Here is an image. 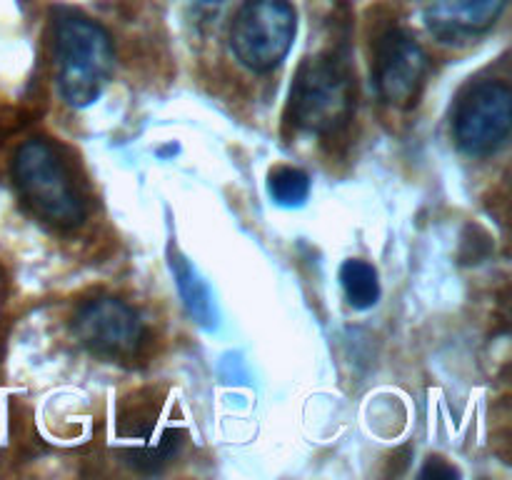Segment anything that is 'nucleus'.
Here are the masks:
<instances>
[{
    "label": "nucleus",
    "instance_id": "39448f33",
    "mask_svg": "<svg viewBox=\"0 0 512 480\" xmlns=\"http://www.w3.org/2000/svg\"><path fill=\"white\" fill-rule=\"evenodd\" d=\"M453 140L465 155L488 158L510 138L512 90L503 80H478L458 95L453 108Z\"/></svg>",
    "mask_w": 512,
    "mask_h": 480
},
{
    "label": "nucleus",
    "instance_id": "f03ea898",
    "mask_svg": "<svg viewBox=\"0 0 512 480\" xmlns=\"http://www.w3.org/2000/svg\"><path fill=\"white\" fill-rule=\"evenodd\" d=\"M13 185L25 208L53 228H78L88 215L68 163L48 140L30 138L15 150Z\"/></svg>",
    "mask_w": 512,
    "mask_h": 480
},
{
    "label": "nucleus",
    "instance_id": "1a4fd4ad",
    "mask_svg": "<svg viewBox=\"0 0 512 480\" xmlns=\"http://www.w3.org/2000/svg\"><path fill=\"white\" fill-rule=\"evenodd\" d=\"M170 270H173L175 285H178V293L188 308L190 318L208 330L218 328V308L213 303V293H210L208 283L198 275V270L178 250H170Z\"/></svg>",
    "mask_w": 512,
    "mask_h": 480
},
{
    "label": "nucleus",
    "instance_id": "6e6552de",
    "mask_svg": "<svg viewBox=\"0 0 512 480\" xmlns=\"http://www.w3.org/2000/svg\"><path fill=\"white\" fill-rule=\"evenodd\" d=\"M508 0H423V20L443 43L483 35L503 15Z\"/></svg>",
    "mask_w": 512,
    "mask_h": 480
},
{
    "label": "nucleus",
    "instance_id": "9d476101",
    "mask_svg": "<svg viewBox=\"0 0 512 480\" xmlns=\"http://www.w3.org/2000/svg\"><path fill=\"white\" fill-rule=\"evenodd\" d=\"M340 285H343L345 300L355 310H368L380 300L378 270L365 260H345L340 268Z\"/></svg>",
    "mask_w": 512,
    "mask_h": 480
},
{
    "label": "nucleus",
    "instance_id": "ddd939ff",
    "mask_svg": "<svg viewBox=\"0 0 512 480\" xmlns=\"http://www.w3.org/2000/svg\"><path fill=\"white\" fill-rule=\"evenodd\" d=\"M193 3L198 5V8L208 10V13H210V10H213V13H215V10H218V8H223L225 0H193Z\"/></svg>",
    "mask_w": 512,
    "mask_h": 480
},
{
    "label": "nucleus",
    "instance_id": "423d86ee",
    "mask_svg": "<svg viewBox=\"0 0 512 480\" xmlns=\"http://www.w3.org/2000/svg\"><path fill=\"white\" fill-rule=\"evenodd\" d=\"M70 328L85 350L105 360H133L145 343V325L138 310L110 295L80 305Z\"/></svg>",
    "mask_w": 512,
    "mask_h": 480
},
{
    "label": "nucleus",
    "instance_id": "0eeeda50",
    "mask_svg": "<svg viewBox=\"0 0 512 480\" xmlns=\"http://www.w3.org/2000/svg\"><path fill=\"white\" fill-rule=\"evenodd\" d=\"M428 70V53L408 30L393 28L380 35L373 55V83L383 103L413 108L423 93Z\"/></svg>",
    "mask_w": 512,
    "mask_h": 480
},
{
    "label": "nucleus",
    "instance_id": "9b49d317",
    "mask_svg": "<svg viewBox=\"0 0 512 480\" xmlns=\"http://www.w3.org/2000/svg\"><path fill=\"white\" fill-rule=\"evenodd\" d=\"M268 193L283 208H300L310 195V178L293 165H278L268 175Z\"/></svg>",
    "mask_w": 512,
    "mask_h": 480
},
{
    "label": "nucleus",
    "instance_id": "20e7f679",
    "mask_svg": "<svg viewBox=\"0 0 512 480\" xmlns=\"http://www.w3.org/2000/svg\"><path fill=\"white\" fill-rule=\"evenodd\" d=\"M298 15L288 0H248L230 25V50L253 73H270L288 58Z\"/></svg>",
    "mask_w": 512,
    "mask_h": 480
},
{
    "label": "nucleus",
    "instance_id": "7ed1b4c3",
    "mask_svg": "<svg viewBox=\"0 0 512 480\" xmlns=\"http://www.w3.org/2000/svg\"><path fill=\"white\" fill-rule=\"evenodd\" d=\"M355 83L348 65L330 55L300 63L290 88V115L298 128L315 135L340 133L353 120Z\"/></svg>",
    "mask_w": 512,
    "mask_h": 480
},
{
    "label": "nucleus",
    "instance_id": "f257e3e1",
    "mask_svg": "<svg viewBox=\"0 0 512 480\" xmlns=\"http://www.w3.org/2000/svg\"><path fill=\"white\" fill-rule=\"evenodd\" d=\"M55 78L63 100L73 108L95 103L113 75V40L100 23L78 10H63L53 23Z\"/></svg>",
    "mask_w": 512,
    "mask_h": 480
},
{
    "label": "nucleus",
    "instance_id": "f8f14e48",
    "mask_svg": "<svg viewBox=\"0 0 512 480\" xmlns=\"http://www.w3.org/2000/svg\"><path fill=\"white\" fill-rule=\"evenodd\" d=\"M420 475H423V478H458L460 473L453 465L445 463L443 458H430L428 463H425V468L420 470Z\"/></svg>",
    "mask_w": 512,
    "mask_h": 480
}]
</instances>
